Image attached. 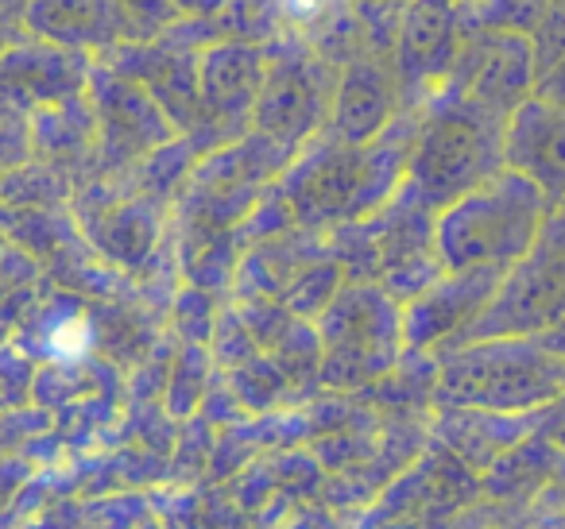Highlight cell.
I'll return each instance as SVG.
<instances>
[{
	"mask_svg": "<svg viewBox=\"0 0 565 529\" xmlns=\"http://www.w3.org/2000/svg\"><path fill=\"white\" fill-rule=\"evenodd\" d=\"M557 213H562V217H565V202H562V205H557Z\"/></svg>",
	"mask_w": 565,
	"mask_h": 529,
	"instance_id": "4fadbf2b",
	"label": "cell"
},
{
	"mask_svg": "<svg viewBox=\"0 0 565 529\" xmlns=\"http://www.w3.org/2000/svg\"><path fill=\"white\" fill-rule=\"evenodd\" d=\"M531 97L554 105V109H565V55L557 58L554 66H546L539 78H534V94Z\"/></svg>",
	"mask_w": 565,
	"mask_h": 529,
	"instance_id": "30bf717a",
	"label": "cell"
},
{
	"mask_svg": "<svg viewBox=\"0 0 565 529\" xmlns=\"http://www.w3.org/2000/svg\"><path fill=\"white\" fill-rule=\"evenodd\" d=\"M457 58V24L441 0H418L403 24V66L411 78H438Z\"/></svg>",
	"mask_w": 565,
	"mask_h": 529,
	"instance_id": "52a82bcc",
	"label": "cell"
},
{
	"mask_svg": "<svg viewBox=\"0 0 565 529\" xmlns=\"http://www.w3.org/2000/svg\"><path fill=\"white\" fill-rule=\"evenodd\" d=\"M503 140H508V117L465 97L441 105L426 125L411 166L426 202L454 205L457 197L503 171L508 166Z\"/></svg>",
	"mask_w": 565,
	"mask_h": 529,
	"instance_id": "7a4b0ae2",
	"label": "cell"
},
{
	"mask_svg": "<svg viewBox=\"0 0 565 529\" xmlns=\"http://www.w3.org/2000/svg\"><path fill=\"white\" fill-rule=\"evenodd\" d=\"M446 390L454 402L484 410H539L565 395V359L539 336H495L449 364Z\"/></svg>",
	"mask_w": 565,
	"mask_h": 529,
	"instance_id": "3957f363",
	"label": "cell"
},
{
	"mask_svg": "<svg viewBox=\"0 0 565 529\" xmlns=\"http://www.w3.org/2000/svg\"><path fill=\"white\" fill-rule=\"evenodd\" d=\"M333 4H338V0H279L282 17L291 20V24H299V28L322 24V17L333 9Z\"/></svg>",
	"mask_w": 565,
	"mask_h": 529,
	"instance_id": "8fae6325",
	"label": "cell"
},
{
	"mask_svg": "<svg viewBox=\"0 0 565 529\" xmlns=\"http://www.w3.org/2000/svg\"><path fill=\"white\" fill-rule=\"evenodd\" d=\"M534 47L523 32H488L461 51V82H457V97L477 101L484 109L500 112L511 120V112L534 94Z\"/></svg>",
	"mask_w": 565,
	"mask_h": 529,
	"instance_id": "5b68a950",
	"label": "cell"
},
{
	"mask_svg": "<svg viewBox=\"0 0 565 529\" xmlns=\"http://www.w3.org/2000/svg\"><path fill=\"white\" fill-rule=\"evenodd\" d=\"M531 47H534V66H539V74L565 55V0H550L546 4L542 20L534 24Z\"/></svg>",
	"mask_w": 565,
	"mask_h": 529,
	"instance_id": "9c48e42d",
	"label": "cell"
},
{
	"mask_svg": "<svg viewBox=\"0 0 565 529\" xmlns=\"http://www.w3.org/2000/svg\"><path fill=\"white\" fill-rule=\"evenodd\" d=\"M264 117H299L310 105H318L315 71L302 63H287L279 74H271L264 86Z\"/></svg>",
	"mask_w": 565,
	"mask_h": 529,
	"instance_id": "ba28073f",
	"label": "cell"
},
{
	"mask_svg": "<svg viewBox=\"0 0 565 529\" xmlns=\"http://www.w3.org/2000/svg\"><path fill=\"white\" fill-rule=\"evenodd\" d=\"M503 151L511 171L526 174L554 202V209L565 202V109L526 97L511 112Z\"/></svg>",
	"mask_w": 565,
	"mask_h": 529,
	"instance_id": "8992f818",
	"label": "cell"
},
{
	"mask_svg": "<svg viewBox=\"0 0 565 529\" xmlns=\"http://www.w3.org/2000/svg\"><path fill=\"white\" fill-rule=\"evenodd\" d=\"M554 202L526 174L495 171L488 182L446 205L438 220V256L449 271L515 267L546 228Z\"/></svg>",
	"mask_w": 565,
	"mask_h": 529,
	"instance_id": "6da1fadb",
	"label": "cell"
},
{
	"mask_svg": "<svg viewBox=\"0 0 565 529\" xmlns=\"http://www.w3.org/2000/svg\"><path fill=\"white\" fill-rule=\"evenodd\" d=\"M539 341L546 344L550 352H557V356L565 359V321H557L554 328H546V333H539Z\"/></svg>",
	"mask_w": 565,
	"mask_h": 529,
	"instance_id": "7c38bea8",
	"label": "cell"
},
{
	"mask_svg": "<svg viewBox=\"0 0 565 529\" xmlns=\"http://www.w3.org/2000/svg\"><path fill=\"white\" fill-rule=\"evenodd\" d=\"M565 321V217L550 213L534 248L508 267L500 290L480 313V336H539Z\"/></svg>",
	"mask_w": 565,
	"mask_h": 529,
	"instance_id": "277c9868",
	"label": "cell"
}]
</instances>
